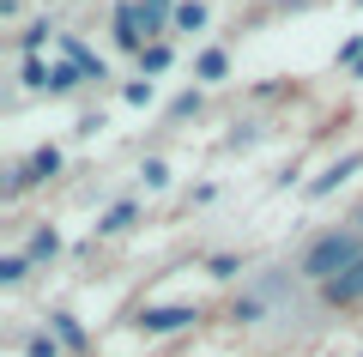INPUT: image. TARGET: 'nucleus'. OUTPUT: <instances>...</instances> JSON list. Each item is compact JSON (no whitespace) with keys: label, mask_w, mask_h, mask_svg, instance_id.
<instances>
[{"label":"nucleus","mask_w":363,"mask_h":357,"mask_svg":"<svg viewBox=\"0 0 363 357\" xmlns=\"http://www.w3.org/2000/svg\"><path fill=\"white\" fill-rule=\"evenodd\" d=\"M363 260V243H357V230H327L321 243L309 248V255H303V273H309V279H321V285H333L339 273H351Z\"/></svg>","instance_id":"obj_1"},{"label":"nucleus","mask_w":363,"mask_h":357,"mask_svg":"<svg viewBox=\"0 0 363 357\" xmlns=\"http://www.w3.org/2000/svg\"><path fill=\"white\" fill-rule=\"evenodd\" d=\"M194 309H182V303H164V309H140V327L145 333H176V327H194Z\"/></svg>","instance_id":"obj_2"},{"label":"nucleus","mask_w":363,"mask_h":357,"mask_svg":"<svg viewBox=\"0 0 363 357\" xmlns=\"http://www.w3.org/2000/svg\"><path fill=\"white\" fill-rule=\"evenodd\" d=\"M327 303H363V260L351 273H339L333 285H327Z\"/></svg>","instance_id":"obj_3"},{"label":"nucleus","mask_w":363,"mask_h":357,"mask_svg":"<svg viewBox=\"0 0 363 357\" xmlns=\"http://www.w3.org/2000/svg\"><path fill=\"white\" fill-rule=\"evenodd\" d=\"M357 164H363V152H351V158H339L333 170H321V176L309 182V194H333V188H339V182H345V176H351V170H357Z\"/></svg>","instance_id":"obj_4"},{"label":"nucleus","mask_w":363,"mask_h":357,"mask_svg":"<svg viewBox=\"0 0 363 357\" xmlns=\"http://www.w3.org/2000/svg\"><path fill=\"white\" fill-rule=\"evenodd\" d=\"M61 49H67V55H73V67H79V73H85V79H104V61H97V55H91V49H79V43H73V37H67V43H61Z\"/></svg>","instance_id":"obj_5"},{"label":"nucleus","mask_w":363,"mask_h":357,"mask_svg":"<svg viewBox=\"0 0 363 357\" xmlns=\"http://www.w3.org/2000/svg\"><path fill=\"white\" fill-rule=\"evenodd\" d=\"M55 170H61V152H55V145H43V152L30 158V170H25V176L37 182V176H55Z\"/></svg>","instance_id":"obj_6"},{"label":"nucleus","mask_w":363,"mask_h":357,"mask_svg":"<svg viewBox=\"0 0 363 357\" xmlns=\"http://www.w3.org/2000/svg\"><path fill=\"white\" fill-rule=\"evenodd\" d=\"M176 25L182 31H200V25H206V6H200V0H182V6H176Z\"/></svg>","instance_id":"obj_7"},{"label":"nucleus","mask_w":363,"mask_h":357,"mask_svg":"<svg viewBox=\"0 0 363 357\" xmlns=\"http://www.w3.org/2000/svg\"><path fill=\"white\" fill-rule=\"evenodd\" d=\"M200 79H224V49H206L200 55V67H194Z\"/></svg>","instance_id":"obj_8"},{"label":"nucleus","mask_w":363,"mask_h":357,"mask_svg":"<svg viewBox=\"0 0 363 357\" xmlns=\"http://www.w3.org/2000/svg\"><path fill=\"white\" fill-rule=\"evenodd\" d=\"M55 248H61V236H55V230H37V236H30V255H37V260H49Z\"/></svg>","instance_id":"obj_9"},{"label":"nucleus","mask_w":363,"mask_h":357,"mask_svg":"<svg viewBox=\"0 0 363 357\" xmlns=\"http://www.w3.org/2000/svg\"><path fill=\"white\" fill-rule=\"evenodd\" d=\"M133 224V206H109V212H104V224H97V230H128Z\"/></svg>","instance_id":"obj_10"},{"label":"nucleus","mask_w":363,"mask_h":357,"mask_svg":"<svg viewBox=\"0 0 363 357\" xmlns=\"http://www.w3.org/2000/svg\"><path fill=\"white\" fill-rule=\"evenodd\" d=\"M18 279H25V255H6L0 260V285H18Z\"/></svg>","instance_id":"obj_11"},{"label":"nucleus","mask_w":363,"mask_h":357,"mask_svg":"<svg viewBox=\"0 0 363 357\" xmlns=\"http://www.w3.org/2000/svg\"><path fill=\"white\" fill-rule=\"evenodd\" d=\"M140 61H145V73H164V67H169V49H164V43H152Z\"/></svg>","instance_id":"obj_12"},{"label":"nucleus","mask_w":363,"mask_h":357,"mask_svg":"<svg viewBox=\"0 0 363 357\" xmlns=\"http://www.w3.org/2000/svg\"><path fill=\"white\" fill-rule=\"evenodd\" d=\"M55 327H61V339H67V345H85V327H79L73 315H55Z\"/></svg>","instance_id":"obj_13"},{"label":"nucleus","mask_w":363,"mask_h":357,"mask_svg":"<svg viewBox=\"0 0 363 357\" xmlns=\"http://www.w3.org/2000/svg\"><path fill=\"white\" fill-rule=\"evenodd\" d=\"M73 79H85V73H79V67H49V91H67Z\"/></svg>","instance_id":"obj_14"},{"label":"nucleus","mask_w":363,"mask_h":357,"mask_svg":"<svg viewBox=\"0 0 363 357\" xmlns=\"http://www.w3.org/2000/svg\"><path fill=\"white\" fill-rule=\"evenodd\" d=\"M212 279H236V255H212Z\"/></svg>","instance_id":"obj_15"},{"label":"nucleus","mask_w":363,"mask_h":357,"mask_svg":"<svg viewBox=\"0 0 363 357\" xmlns=\"http://www.w3.org/2000/svg\"><path fill=\"white\" fill-rule=\"evenodd\" d=\"M43 43H49V25H30V31H25V55H37Z\"/></svg>","instance_id":"obj_16"},{"label":"nucleus","mask_w":363,"mask_h":357,"mask_svg":"<svg viewBox=\"0 0 363 357\" xmlns=\"http://www.w3.org/2000/svg\"><path fill=\"white\" fill-rule=\"evenodd\" d=\"M164 182H169V170L152 158V164H145V188H164Z\"/></svg>","instance_id":"obj_17"},{"label":"nucleus","mask_w":363,"mask_h":357,"mask_svg":"<svg viewBox=\"0 0 363 357\" xmlns=\"http://www.w3.org/2000/svg\"><path fill=\"white\" fill-rule=\"evenodd\" d=\"M30 357H55V339H49V333H37V339H30Z\"/></svg>","instance_id":"obj_18"},{"label":"nucleus","mask_w":363,"mask_h":357,"mask_svg":"<svg viewBox=\"0 0 363 357\" xmlns=\"http://www.w3.org/2000/svg\"><path fill=\"white\" fill-rule=\"evenodd\" d=\"M357 73H363V61H357Z\"/></svg>","instance_id":"obj_19"},{"label":"nucleus","mask_w":363,"mask_h":357,"mask_svg":"<svg viewBox=\"0 0 363 357\" xmlns=\"http://www.w3.org/2000/svg\"><path fill=\"white\" fill-rule=\"evenodd\" d=\"M357 224H363V218H357Z\"/></svg>","instance_id":"obj_20"}]
</instances>
